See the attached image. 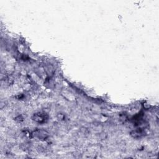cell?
<instances>
[{
	"label": "cell",
	"mask_w": 159,
	"mask_h": 159,
	"mask_svg": "<svg viewBox=\"0 0 159 159\" xmlns=\"http://www.w3.org/2000/svg\"><path fill=\"white\" fill-rule=\"evenodd\" d=\"M32 120L37 123L39 124H43L48 121V116L45 112H39L37 113H35L32 116Z\"/></svg>",
	"instance_id": "6da1fadb"
},
{
	"label": "cell",
	"mask_w": 159,
	"mask_h": 159,
	"mask_svg": "<svg viewBox=\"0 0 159 159\" xmlns=\"http://www.w3.org/2000/svg\"><path fill=\"white\" fill-rule=\"evenodd\" d=\"M130 134L132 137L138 139V138H141V137L145 136L146 134V132H145V130H144V129L138 128V129L132 130L130 132Z\"/></svg>",
	"instance_id": "7a4b0ae2"
},
{
	"label": "cell",
	"mask_w": 159,
	"mask_h": 159,
	"mask_svg": "<svg viewBox=\"0 0 159 159\" xmlns=\"http://www.w3.org/2000/svg\"><path fill=\"white\" fill-rule=\"evenodd\" d=\"M35 136L37 137L38 138L40 139H45L48 136V134L47 133L44 131V130H37L35 132V134H34Z\"/></svg>",
	"instance_id": "3957f363"
}]
</instances>
